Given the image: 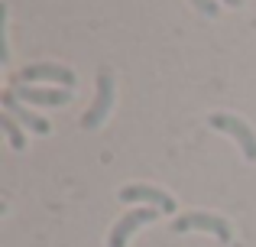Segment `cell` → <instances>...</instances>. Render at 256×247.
<instances>
[{"instance_id":"3957f363","label":"cell","mask_w":256,"mask_h":247,"mask_svg":"<svg viewBox=\"0 0 256 247\" xmlns=\"http://www.w3.org/2000/svg\"><path fill=\"white\" fill-rule=\"evenodd\" d=\"M208 124H211L214 130L230 133V137L240 143L244 156L250 159V163H256V133L250 130V124H246V121H240V117H234V114H211V117H208Z\"/></svg>"},{"instance_id":"9c48e42d","label":"cell","mask_w":256,"mask_h":247,"mask_svg":"<svg viewBox=\"0 0 256 247\" xmlns=\"http://www.w3.org/2000/svg\"><path fill=\"white\" fill-rule=\"evenodd\" d=\"M0 121H4V130H6V137H10V146H13V150H26V133H23V127L16 124V117L4 114Z\"/></svg>"},{"instance_id":"8fae6325","label":"cell","mask_w":256,"mask_h":247,"mask_svg":"<svg viewBox=\"0 0 256 247\" xmlns=\"http://www.w3.org/2000/svg\"><path fill=\"white\" fill-rule=\"evenodd\" d=\"M224 4H230V7H244V0H224Z\"/></svg>"},{"instance_id":"277c9868","label":"cell","mask_w":256,"mask_h":247,"mask_svg":"<svg viewBox=\"0 0 256 247\" xmlns=\"http://www.w3.org/2000/svg\"><path fill=\"white\" fill-rule=\"evenodd\" d=\"M13 95L26 104H42V108H62L72 101V88H36V85H23L13 82Z\"/></svg>"},{"instance_id":"52a82bcc","label":"cell","mask_w":256,"mask_h":247,"mask_svg":"<svg viewBox=\"0 0 256 247\" xmlns=\"http://www.w3.org/2000/svg\"><path fill=\"white\" fill-rule=\"evenodd\" d=\"M120 202H146L150 208H159V211H175V198L169 195V192L156 189V185H124L120 189Z\"/></svg>"},{"instance_id":"8992f818","label":"cell","mask_w":256,"mask_h":247,"mask_svg":"<svg viewBox=\"0 0 256 247\" xmlns=\"http://www.w3.org/2000/svg\"><path fill=\"white\" fill-rule=\"evenodd\" d=\"M156 215H159V211H156V208H150V205H146V208H133V211H126V215L120 218L117 224H114L107 247H126V241L133 237V231L143 228V224H150V221H156Z\"/></svg>"},{"instance_id":"ba28073f","label":"cell","mask_w":256,"mask_h":247,"mask_svg":"<svg viewBox=\"0 0 256 247\" xmlns=\"http://www.w3.org/2000/svg\"><path fill=\"white\" fill-rule=\"evenodd\" d=\"M0 101H4V114H10V117H16L20 124L26 127V130H32V133H49L52 130V124L46 121V117H39V114H32L30 108H23V104H20V98L13 95L10 88L4 91V95H0Z\"/></svg>"},{"instance_id":"6da1fadb","label":"cell","mask_w":256,"mask_h":247,"mask_svg":"<svg viewBox=\"0 0 256 247\" xmlns=\"http://www.w3.org/2000/svg\"><path fill=\"white\" fill-rule=\"evenodd\" d=\"M172 231L175 234H185V231H211L220 244H230L234 241V231L224 218L218 215H208V211H188V215H178L172 221Z\"/></svg>"},{"instance_id":"5b68a950","label":"cell","mask_w":256,"mask_h":247,"mask_svg":"<svg viewBox=\"0 0 256 247\" xmlns=\"http://www.w3.org/2000/svg\"><path fill=\"white\" fill-rule=\"evenodd\" d=\"M20 82H58L62 88H75V72L65 69V65H56V62H36V65H26L20 69Z\"/></svg>"},{"instance_id":"30bf717a","label":"cell","mask_w":256,"mask_h":247,"mask_svg":"<svg viewBox=\"0 0 256 247\" xmlns=\"http://www.w3.org/2000/svg\"><path fill=\"white\" fill-rule=\"evenodd\" d=\"M192 4L198 7L201 13H208V17H218V10H220V7L214 4V0H192Z\"/></svg>"},{"instance_id":"7a4b0ae2","label":"cell","mask_w":256,"mask_h":247,"mask_svg":"<svg viewBox=\"0 0 256 247\" xmlns=\"http://www.w3.org/2000/svg\"><path fill=\"white\" fill-rule=\"evenodd\" d=\"M110 108H114V75L100 69L98 72V98H94V104L82 114V127L84 130L100 127L107 121V114H110Z\"/></svg>"}]
</instances>
